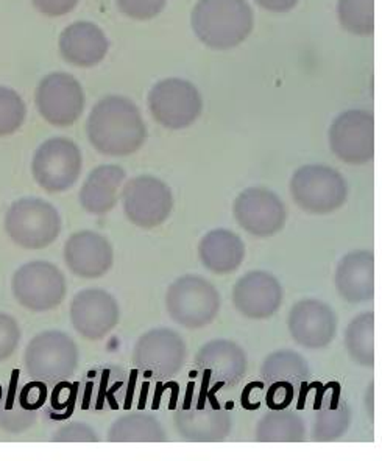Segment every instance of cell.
<instances>
[{"label": "cell", "instance_id": "obj_30", "mask_svg": "<svg viewBox=\"0 0 382 461\" xmlns=\"http://www.w3.org/2000/svg\"><path fill=\"white\" fill-rule=\"evenodd\" d=\"M339 19L345 30L359 36H368L375 30V0H339Z\"/></svg>", "mask_w": 382, "mask_h": 461}, {"label": "cell", "instance_id": "obj_19", "mask_svg": "<svg viewBox=\"0 0 382 461\" xmlns=\"http://www.w3.org/2000/svg\"><path fill=\"white\" fill-rule=\"evenodd\" d=\"M337 294L350 304L368 303L375 296V254L356 249L345 254L334 275Z\"/></svg>", "mask_w": 382, "mask_h": 461}, {"label": "cell", "instance_id": "obj_6", "mask_svg": "<svg viewBox=\"0 0 382 461\" xmlns=\"http://www.w3.org/2000/svg\"><path fill=\"white\" fill-rule=\"evenodd\" d=\"M23 364L35 381L63 382L76 373L78 348L66 332L44 330L30 340L23 352Z\"/></svg>", "mask_w": 382, "mask_h": 461}, {"label": "cell", "instance_id": "obj_26", "mask_svg": "<svg viewBox=\"0 0 382 461\" xmlns=\"http://www.w3.org/2000/svg\"><path fill=\"white\" fill-rule=\"evenodd\" d=\"M306 439V426L300 415L286 410H272L256 426L259 443H302Z\"/></svg>", "mask_w": 382, "mask_h": 461}, {"label": "cell", "instance_id": "obj_8", "mask_svg": "<svg viewBox=\"0 0 382 461\" xmlns=\"http://www.w3.org/2000/svg\"><path fill=\"white\" fill-rule=\"evenodd\" d=\"M81 151L70 139L52 138L38 147L32 173L41 189L49 194L69 191L80 178Z\"/></svg>", "mask_w": 382, "mask_h": 461}, {"label": "cell", "instance_id": "obj_21", "mask_svg": "<svg viewBox=\"0 0 382 461\" xmlns=\"http://www.w3.org/2000/svg\"><path fill=\"white\" fill-rule=\"evenodd\" d=\"M196 365L209 375H214L222 386H234L247 373L249 358L238 343L217 339L202 346L196 356Z\"/></svg>", "mask_w": 382, "mask_h": 461}, {"label": "cell", "instance_id": "obj_2", "mask_svg": "<svg viewBox=\"0 0 382 461\" xmlns=\"http://www.w3.org/2000/svg\"><path fill=\"white\" fill-rule=\"evenodd\" d=\"M253 12L247 0H198L192 29L205 46L228 50L242 44L253 30Z\"/></svg>", "mask_w": 382, "mask_h": 461}, {"label": "cell", "instance_id": "obj_38", "mask_svg": "<svg viewBox=\"0 0 382 461\" xmlns=\"http://www.w3.org/2000/svg\"><path fill=\"white\" fill-rule=\"evenodd\" d=\"M36 10L49 16V18H59L76 8L78 0H32Z\"/></svg>", "mask_w": 382, "mask_h": 461}, {"label": "cell", "instance_id": "obj_20", "mask_svg": "<svg viewBox=\"0 0 382 461\" xmlns=\"http://www.w3.org/2000/svg\"><path fill=\"white\" fill-rule=\"evenodd\" d=\"M110 42L99 25L86 21L70 23L59 36V52L78 68L97 66L108 53Z\"/></svg>", "mask_w": 382, "mask_h": 461}, {"label": "cell", "instance_id": "obj_1", "mask_svg": "<svg viewBox=\"0 0 382 461\" xmlns=\"http://www.w3.org/2000/svg\"><path fill=\"white\" fill-rule=\"evenodd\" d=\"M86 134L99 153L121 158L140 150L147 139V127L140 108L130 98L108 95L87 117Z\"/></svg>", "mask_w": 382, "mask_h": 461}, {"label": "cell", "instance_id": "obj_23", "mask_svg": "<svg viewBox=\"0 0 382 461\" xmlns=\"http://www.w3.org/2000/svg\"><path fill=\"white\" fill-rule=\"evenodd\" d=\"M181 438L194 443H217L232 432V415L222 409H183L174 416Z\"/></svg>", "mask_w": 382, "mask_h": 461}, {"label": "cell", "instance_id": "obj_35", "mask_svg": "<svg viewBox=\"0 0 382 461\" xmlns=\"http://www.w3.org/2000/svg\"><path fill=\"white\" fill-rule=\"evenodd\" d=\"M52 441L55 443H96L99 441L97 433L93 427L85 422H70L53 433Z\"/></svg>", "mask_w": 382, "mask_h": 461}, {"label": "cell", "instance_id": "obj_10", "mask_svg": "<svg viewBox=\"0 0 382 461\" xmlns=\"http://www.w3.org/2000/svg\"><path fill=\"white\" fill-rule=\"evenodd\" d=\"M149 110L162 127L183 130L191 127L202 114V95L191 81L166 78L151 87Z\"/></svg>", "mask_w": 382, "mask_h": 461}, {"label": "cell", "instance_id": "obj_12", "mask_svg": "<svg viewBox=\"0 0 382 461\" xmlns=\"http://www.w3.org/2000/svg\"><path fill=\"white\" fill-rule=\"evenodd\" d=\"M36 106L44 121L53 127H70L85 110V93L80 81L66 72L44 77L36 89Z\"/></svg>", "mask_w": 382, "mask_h": 461}, {"label": "cell", "instance_id": "obj_40", "mask_svg": "<svg viewBox=\"0 0 382 461\" xmlns=\"http://www.w3.org/2000/svg\"><path fill=\"white\" fill-rule=\"evenodd\" d=\"M0 401H2V385H0Z\"/></svg>", "mask_w": 382, "mask_h": 461}, {"label": "cell", "instance_id": "obj_7", "mask_svg": "<svg viewBox=\"0 0 382 461\" xmlns=\"http://www.w3.org/2000/svg\"><path fill=\"white\" fill-rule=\"evenodd\" d=\"M12 290L23 309L42 313L63 303L68 287L59 267L46 260H33L14 273Z\"/></svg>", "mask_w": 382, "mask_h": 461}, {"label": "cell", "instance_id": "obj_13", "mask_svg": "<svg viewBox=\"0 0 382 461\" xmlns=\"http://www.w3.org/2000/svg\"><path fill=\"white\" fill-rule=\"evenodd\" d=\"M332 153L350 166H364L375 156V117L368 111L350 110L337 115L330 128Z\"/></svg>", "mask_w": 382, "mask_h": 461}, {"label": "cell", "instance_id": "obj_34", "mask_svg": "<svg viewBox=\"0 0 382 461\" xmlns=\"http://www.w3.org/2000/svg\"><path fill=\"white\" fill-rule=\"evenodd\" d=\"M117 5L128 18L147 21L162 12L166 0H117Z\"/></svg>", "mask_w": 382, "mask_h": 461}, {"label": "cell", "instance_id": "obj_14", "mask_svg": "<svg viewBox=\"0 0 382 461\" xmlns=\"http://www.w3.org/2000/svg\"><path fill=\"white\" fill-rule=\"evenodd\" d=\"M232 215L245 232L259 239L275 236L287 219L281 198L267 187H249L241 192L232 204Z\"/></svg>", "mask_w": 382, "mask_h": 461}, {"label": "cell", "instance_id": "obj_32", "mask_svg": "<svg viewBox=\"0 0 382 461\" xmlns=\"http://www.w3.org/2000/svg\"><path fill=\"white\" fill-rule=\"evenodd\" d=\"M27 108L23 97L10 87L0 86V138L16 133L23 127Z\"/></svg>", "mask_w": 382, "mask_h": 461}, {"label": "cell", "instance_id": "obj_9", "mask_svg": "<svg viewBox=\"0 0 382 461\" xmlns=\"http://www.w3.org/2000/svg\"><path fill=\"white\" fill-rule=\"evenodd\" d=\"M123 212L134 226L151 230L161 226L174 211V195L162 179L141 175L130 179L122 191Z\"/></svg>", "mask_w": 382, "mask_h": 461}, {"label": "cell", "instance_id": "obj_22", "mask_svg": "<svg viewBox=\"0 0 382 461\" xmlns=\"http://www.w3.org/2000/svg\"><path fill=\"white\" fill-rule=\"evenodd\" d=\"M125 170L116 164H104L87 175L80 189V204L91 215H105L114 208L125 179Z\"/></svg>", "mask_w": 382, "mask_h": 461}, {"label": "cell", "instance_id": "obj_4", "mask_svg": "<svg viewBox=\"0 0 382 461\" xmlns=\"http://www.w3.org/2000/svg\"><path fill=\"white\" fill-rule=\"evenodd\" d=\"M5 230L21 249H47L59 239L61 217L50 203L27 196L16 200L6 211Z\"/></svg>", "mask_w": 382, "mask_h": 461}, {"label": "cell", "instance_id": "obj_31", "mask_svg": "<svg viewBox=\"0 0 382 461\" xmlns=\"http://www.w3.org/2000/svg\"><path fill=\"white\" fill-rule=\"evenodd\" d=\"M12 385L6 393V398H2L4 405L0 407V429L8 433H23L29 430L36 421V411L23 409L19 403L16 405V382L19 371L13 373Z\"/></svg>", "mask_w": 382, "mask_h": 461}, {"label": "cell", "instance_id": "obj_39", "mask_svg": "<svg viewBox=\"0 0 382 461\" xmlns=\"http://www.w3.org/2000/svg\"><path fill=\"white\" fill-rule=\"evenodd\" d=\"M262 8H266L268 12L286 13L290 12L292 8H296L298 0H256Z\"/></svg>", "mask_w": 382, "mask_h": 461}, {"label": "cell", "instance_id": "obj_17", "mask_svg": "<svg viewBox=\"0 0 382 461\" xmlns=\"http://www.w3.org/2000/svg\"><path fill=\"white\" fill-rule=\"evenodd\" d=\"M284 290L278 279L267 271H250L232 288V304L242 317L267 320L283 303Z\"/></svg>", "mask_w": 382, "mask_h": 461}, {"label": "cell", "instance_id": "obj_25", "mask_svg": "<svg viewBox=\"0 0 382 461\" xmlns=\"http://www.w3.org/2000/svg\"><path fill=\"white\" fill-rule=\"evenodd\" d=\"M111 443H164L168 433L155 416L127 413L117 418L108 430Z\"/></svg>", "mask_w": 382, "mask_h": 461}, {"label": "cell", "instance_id": "obj_3", "mask_svg": "<svg viewBox=\"0 0 382 461\" xmlns=\"http://www.w3.org/2000/svg\"><path fill=\"white\" fill-rule=\"evenodd\" d=\"M290 194L296 206L305 212L328 215L347 202L348 185L336 168L307 164L292 175Z\"/></svg>", "mask_w": 382, "mask_h": 461}, {"label": "cell", "instance_id": "obj_11", "mask_svg": "<svg viewBox=\"0 0 382 461\" xmlns=\"http://www.w3.org/2000/svg\"><path fill=\"white\" fill-rule=\"evenodd\" d=\"M187 348L177 330L157 328L141 335L133 348V364L145 377L168 379L186 364Z\"/></svg>", "mask_w": 382, "mask_h": 461}, {"label": "cell", "instance_id": "obj_37", "mask_svg": "<svg viewBox=\"0 0 382 461\" xmlns=\"http://www.w3.org/2000/svg\"><path fill=\"white\" fill-rule=\"evenodd\" d=\"M47 399L46 382L35 381L23 385L19 393V402L23 409L30 411H38L44 405Z\"/></svg>", "mask_w": 382, "mask_h": 461}, {"label": "cell", "instance_id": "obj_27", "mask_svg": "<svg viewBox=\"0 0 382 461\" xmlns=\"http://www.w3.org/2000/svg\"><path fill=\"white\" fill-rule=\"evenodd\" d=\"M345 346L353 362L365 368L375 366V315L364 312L348 324Z\"/></svg>", "mask_w": 382, "mask_h": 461}, {"label": "cell", "instance_id": "obj_16", "mask_svg": "<svg viewBox=\"0 0 382 461\" xmlns=\"http://www.w3.org/2000/svg\"><path fill=\"white\" fill-rule=\"evenodd\" d=\"M287 324L292 340L311 351L323 349L337 334L336 312L315 298L296 303L290 309Z\"/></svg>", "mask_w": 382, "mask_h": 461}, {"label": "cell", "instance_id": "obj_29", "mask_svg": "<svg viewBox=\"0 0 382 461\" xmlns=\"http://www.w3.org/2000/svg\"><path fill=\"white\" fill-rule=\"evenodd\" d=\"M309 365L302 354L294 351H277L262 364L261 375L267 382L305 381L309 375Z\"/></svg>", "mask_w": 382, "mask_h": 461}, {"label": "cell", "instance_id": "obj_15", "mask_svg": "<svg viewBox=\"0 0 382 461\" xmlns=\"http://www.w3.org/2000/svg\"><path fill=\"white\" fill-rule=\"evenodd\" d=\"M121 318L116 298L102 288H86L70 303V323L85 340H104Z\"/></svg>", "mask_w": 382, "mask_h": 461}, {"label": "cell", "instance_id": "obj_24", "mask_svg": "<svg viewBox=\"0 0 382 461\" xmlns=\"http://www.w3.org/2000/svg\"><path fill=\"white\" fill-rule=\"evenodd\" d=\"M198 258L203 267L214 275L238 270L245 259V243L230 230H213L198 243Z\"/></svg>", "mask_w": 382, "mask_h": 461}, {"label": "cell", "instance_id": "obj_33", "mask_svg": "<svg viewBox=\"0 0 382 461\" xmlns=\"http://www.w3.org/2000/svg\"><path fill=\"white\" fill-rule=\"evenodd\" d=\"M21 341V329L12 315L0 312V364L12 357Z\"/></svg>", "mask_w": 382, "mask_h": 461}, {"label": "cell", "instance_id": "obj_5", "mask_svg": "<svg viewBox=\"0 0 382 461\" xmlns=\"http://www.w3.org/2000/svg\"><path fill=\"white\" fill-rule=\"evenodd\" d=\"M221 304L217 288L197 275L178 277L168 285L166 294L168 317L186 329H202L213 323Z\"/></svg>", "mask_w": 382, "mask_h": 461}, {"label": "cell", "instance_id": "obj_18", "mask_svg": "<svg viewBox=\"0 0 382 461\" xmlns=\"http://www.w3.org/2000/svg\"><path fill=\"white\" fill-rule=\"evenodd\" d=\"M64 262L76 276L97 279L113 268L114 249L110 240L96 230H78L66 240Z\"/></svg>", "mask_w": 382, "mask_h": 461}, {"label": "cell", "instance_id": "obj_28", "mask_svg": "<svg viewBox=\"0 0 382 461\" xmlns=\"http://www.w3.org/2000/svg\"><path fill=\"white\" fill-rule=\"evenodd\" d=\"M351 424V411L347 403H341V385L336 384L332 388V396H331L330 409H319V413L315 416L313 429L314 441H336L342 438L348 432Z\"/></svg>", "mask_w": 382, "mask_h": 461}, {"label": "cell", "instance_id": "obj_36", "mask_svg": "<svg viewBox=\"0 0 382 461\" xmlns=\"http://www.w3.org/2000/svg\"><path fill=\"white\" fill-rule=\"evenodd\" d=\"M296 396V388L289 381L272 382L267 392V407L270 410H286Z\"/></svg>", "mask_w": 382, "mask_h": 461}]
</instances>
